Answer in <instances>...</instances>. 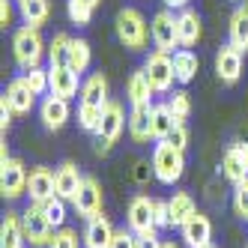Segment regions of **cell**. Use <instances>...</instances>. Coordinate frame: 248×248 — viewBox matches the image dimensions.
Returning <instances> with one entry per match:
<instances>
[{
    "mask_svg": "<svg viewBox=\"0 0 248 248\" xmlns=\"http://www.w3.org/2000/svg\"><path fill=\"white\" fill-rule=\"evenodd\" d=\"M12 57H15L21 72H27L33 66H42V57H48V45L42 39L39 27L24 24L12 33Z\"/></svg>",
    "mask_w": 248,
    "mask_h": 248,
    "instance_id": "cell-1",
    "label": "cell"
},
{
    "mask_svg": "<svg viewBox=\"0 0 248 248\" xmlns=\"http://www.w3.org/2000/svg\"><path fill=\"white\" fill-rule=\"evenodd\" d=\"M114 33L123 48L129 51H144L147 39H150V24L144 18V12L135 9V6H123L114 18Z\"/></svg>",
    "mask_w": 248,
    "mask_h": 248,
    "instance_id": "cell-2",
    "label": "cell"
},
{
    "mask_svg": "<svg viewBox=\"0 0 248 248\" xmlns=\"http://www.w3.org/2000/svg\"><path fill=\"white\" fill-rule=\"evenodd\" d=\"M150 165H153V176L162 186H176L186 173V150L173 147L170 140H158Z\"/></svg>",
    "mask_w": 248,
    "mask_h": 248,
    "instance_id": "cell-3",
    "label": "cell"
},
{
    "mask_svg": "<svg viewBox=\"0 0 248 248\" xmlns=\"http://www.w3.org/2000/svg\"><path fill=\"white\" fill-rule=\"evenodd\" d=\"M123 129H129V117H126V111H123V105L117 99H111L108 105H105L102 123H99V129H96V153L99 155H108L111 147L120 140Z\"/></svg>",
    "mask_w": 248,
    "mask_h": 248,
    "instance_id": "cell-4",
    "label": "cell"
},
{
    "mask_svg": "<svg viewBox=\"0 0 248 248\" xmlns=\"http://www.w3.org/2000/svg\"><path fill=\"white\" fill-rule=\"evenodd\" d=\"M150 39L155 45V51H165V54H176L180 45V33H176V15L173 9H158L150 21Z\"/></svg>",
    "mask_w": 248,
    "mask_h": 248,
    "instance_id": "cell-5",
    "label": "cell"
},
{
    "mask_svg": "<svg viewBox=\"0 0 248 248\" xmlns=\"http://www.w3.org/2000/svg\"><path fill=\"white\" fill-rule=\"evenodd\" d=\"M144 72L153 84L155 93H170L176 84V72H173V54H165V51H153L144 60Z\"/></svg>",
    "mask_w": 248,
    "mask_h": 248,
    "instance_id": "cell-6",
    "label": "cell"
},
{
    "mask_svg": "<svg viewBox=\"0 0 248 248\" xmlns=\"http://www.w3.org/2000/svg\"><path fill=\"white\" fill-rule=\"evenodd\" d=\"M21 221H24V236H27V245H30V248H48L51 236H54V227L48 224L42 206L30 201V206L21 212Z\"/></svg>",
    "mask_w": 248,
    "mask_h": 248,
    "instance_id": "cell-7",
    "label": "cell"
},
{
    "mask_svg": "<svg viewBox=\"0 0 248 248\" xmlns=\"http://www.w3.org/2000/svg\"><path fill=\"white\" fill-rule=\"evenodd\" d=\"M27 180H30V170L24 168L21 158H9V162L0 165V194L6 201H18L27 194Z\"/></svg>",
    "mask_w": 248,
    "mask_h": 248,
    "instance_id": "cell-8",
    "label": "cell"
},
{
    "mask_svg": "<svg viewBox=\"0 0 248 248\" xmlns=\"http://www.w3.org/2000/svg\"><path fill=\"white\" fill-rule=\"evenodd\" d=\"M105 206V191H102V183L96 176H84V183L78 188V194L72 198V209L78 212L81 218H93L99 216Z\"/></svg>",
    "mask_w": 248,
    "mask_h": 248,
    "instance_id": "cell-9",
    "label": "cell"
},
{
    "mask_svg": "<svg viewBox=\"0 0 248 248\" xmlns=\"http://www.w3.org/2000/svg\"><path fill=\"white\" fill-rule=\"evenodd\" d=\"M126 227L132 233H147L155 227V201L147 194H135L126 206Z\"/></svg>",
    "mask_w": 248,
    "mask_h": 248,
    "instance_id": "cell-10",
    "label": "cell"
},
{
    "mask_svg": "<svg viewBox=\"0 0 248 248\" xmlns=\"http://www.w3.org/2000/svg\"><path fill=\"white\" fill-rule=\"evenodd\" d=\"M242 51L233 48V45H221L218 48V54H216V75L224 87H233L239 78H242Z\"/></svg>",
    "mask_w": 248,
    "mask_h": 248,
    "instance_id": "cell-11",
    "label": "cell"
},
{
    "mask_svg": "<svg viewBox=\"0 0 248 248\" xmlns=\"http://www.w3.org/2000/svg\"><path fill=\"white\" fill-rule=\"evenodd\" d=\"M69 117H72V108H69V99H60V96H42L39 102V120H42V126L48 132H60Z\"/></svg>",
    "mask_w": 248,
    "mask_h": 248,
    "instance_id": "cell-12",
    "label": "cell"
},
{
    "mask_svg": "<svg viewBox=\"0 0 248 248\" xmlns=\"http://www.w3.org/2000/svg\"><path fill=\"white\" fill-rule=\"evenodd\" d=\"M221 173H224V180L227 183H242L248 180V144H230L221 155Z\"/></svg>",
    "mask_w": 248,
    "mask_h": 248,
    "instance_id": "cell-13",
    "label": "cell"
},
{
    "mask_svg": "<svg viewBox=\"0 0 248 248\" xmlns=\"http://www.w3.org/2000/svg\"><path fill=\"white\" fill-rule=\"evenodd\" d=\"M180 236H183L186 248H206V245H212V221H209V216L198 209L180 227Z\"/></svg>",
    "mask_w": 248,
    "mask_h": 248,
    "instance_id": "cell-14",
    "label": "cell"
},
{
    "mask_svg": "<svg viewBox=\"0 0 248 248\" xmlns=\"http://www.w3.org/2000/svg\"><path fill=\"white\" fill-rule=\"evenodd\" d=\"M84 248H111L117 230L111 224V218L105 216V212H99V216L87 218V227H84Z\"/></svg>",
    "mask_w": 248,
    "mask_h": 248,
    "instance_id": "cell-15",
    "label": "cell"
},
{
    "mask_svg": "<svg viewBox=\"0 0 248 248\" xmlns=\"http://www.w3.org/2000/svg\"><path fill=\"white\" fill-rule=\"evenodd\" d=\"M48 75H51V96H60V99H75L78 96V72L69 63H57V66H48Z\"/></svg>",
    "mask_w": 248,
    "mask_h": 248,
    "instance_id": "cell-16",
    "label": "cell"
},
{
    "mask_svg": "<svg viewBox=\"0 0 248 248\" xmlns=\"http://www.w3.org/2000/svg\"><path fill=\"white\" fill-rule=\"evenodd\" d=\"M57 194V183H54V170L45 168V165H36L30 168V180H27V198L33 203H42L45 198Z\"/></svg>",
    "mask_w": 248,
    "mask_h": 248,
    "instance_id": "cell-17",
    "label": "cell"
},
{
    "mask_svg": "<svg viewBox=\"0 0 248 248\" xmlns=\"http://www.w3.org/2000/svg\"><path fill=\"white\" fill-rule=\"evenodd\" d=\"M176 33H180V45L183 48H194L201 42L203 36V21H201V15L194 12L191 6L180 9L176 12Z\"/></svg>",
    "mask_w": 248,
    "mask_h": 248,
    "instance_id": "cell-18",
    "label": "cell"
},
{
    "mask_svg": "<svg viewBox=\"0 0 248 248\" xmlns=\"http://www.w3.org/2000/svg\"><path fill=\"white\" fill-rule=\"evenodd\" d=\"M6 102L12 105V111H15V117H24V114H30L33 111V105H36V93L27 87V81H24V75H18V78H12L9 84H6Z\"/></svg>",
    "mask_w": 248,
    "mask_h": 248,
    "instance_id": "cell-19",
    "label": "cell"
},
{
    "mask_svg": "<svg viewBox=\"0 0 248 248\" xmlns=\"http://www.w3.org/2000/svg\"><path fill=\"white\" fill-rule=\"evenodd\" d=\"M129 138L135 144L153 140V105H135L129 111Z\"/></svg>",
    "mask_w": 248,
    "mask_h": 248,
    "instance_id": "cell-20",
    "label": "cell"
},
{
    "mask_svg": "<svg viewBox=\"0 0 248 248\" xmlns=\"http://www.w3.org/2000/svg\"><path fill=\"white\" fill-rule=\"evenodd\" d=\"M227 42L248 54V3H236L227 21Z\"/></svg>",
    "mask_w": 248,
    "mask_h": 248,
    "instance_id": "cell-21",
    "label": "cell"
},
{
    "mask_svg": "<svg viewBox=\"0 0 248 248\" xmlns=\"http://www.w3.org/2000/svg\"><path fill=\"white\" fill-rule=\"evenodd\" d=\"M54 183H57V194H60V198L72 203V198L78 194V188L84 183V176H81L75 162H63L60 168H54Z\"/></svg>",
    "mask_w": 248,
    "mask_h": 248,
    "instance_id": "cell-22",
    "label": "cell"
},
{
    "mask_svg": "<svg viewBox=\"0 0 248 248\" xmlns=\"http://www.w3.org/2000/svg\"><path fill=\"white\" fill-rule=\"evenodd\" d=\"M153 84H150V78H147V72H144V66L140 69H135V72L129 75V81H126V99H129V105L135 108V105H153Z\"/></svg>",
    "mask_w": 248,
    "mask_h": 248,
    "instance_id": "cell-23",
    "label": "cell"
},
{
    "mask_svg": "<svg viewBox=\"0 0 248 248\" xmlns=\"http://www.w3.org/2000/svg\"><path fill=\"white\" fill-rule=\"evenodd\" d=\"M27 236H24V221L21 212H6L0 221V248H24Z\"/></svg>",
    "mask_w": 248,
    "mask_h": 248,
    "instance_id": "cell-24",
    "label": "cell"
},
{
    "mask_svg": "<svg viewBox=\"0 0 248 248\" xmlns=\"http://www.w3.org/2000/svg\"><path fill=\"white\" fill-rule=\"evenodd\" d=\"M168 209H170V227H183L198 212V203L188 191H173L168 198Z\"/></svg>",
    "mask_w": 248,
    "mask_h": 248,
    "instance_id": "cell-25",
    "label": "cell"
},
{
    "mask_svg": "<svg viewBox=\"0 0 248 248\" xmlns=\"http://www.w3.org/2000/svg\"><path fill=\"white\" fill-rule=\"evenodd\" d=\"M111 84H108V78H105L102 72H93L90 78H87L84 84H81V102H90V105H108L111 102Z\"/></svg>",
    "mask_w": 248,
    "mask_h": 248,
    "instance_id": "cell-26",
    "label": "cell"
},
{
    "mask_svg": "<svg viewBox=\"0 0 248 248\" xmlns=\"http://www.w3.org/2000/svg\"><path fill=\"white\" fill-rule=\"evenodd\" d=\"M201 69V60L198 54H194L191 48H180L173 54V72H176V84H191L194 75H198Z\"/></svg>",
    "mask_w": 248,
    "mask_h": 248,
    "instance_id": "cell-27",
    "label": "cell"
},
{
    "mask_svg": "<svg viewBox=\"0 0 248 248\" xmlns=\"http://www.w3.org/2000/svg\"><path fill=\"white\" fill-rule=\"evenodd\" d=\"M18 15H21L24 24L42 27L51 18V0H21V3H18Z\"/></svg>",
    "mask_w": 248,
    "mask_h": 248,
    "instance_id": "cell-28",
    "label": "cell"
},
{
    "mask_svg": "<svg viewBox=\"0 0 248 248\" xmlns=\"http://www.w3.org/2000/svg\"><path fill=\"white\" fill-rule=\"evenodd\" d=\"M173 129H176V117L170 114L168 102L153 105V140H168Z\"/></svg>",
    "mask_w": 248,
    "mask_h": 248,
    "instance_id": "cell-29",
    "label": "cell"
},
{
    "mask_svg": "<svg viewBox=\"0 0 248 248\" xmlns=\"http://www.w3.org/2000/svg\"><path fill=\"white\" fill-rule=\"evenodd\" d=\"M66 63L75 69L78 75H84L87 69H90V63H93V48H90V42L87 39H72V45H69V57H66Z\"/></svg>",
    "mask_w": 248,
    "mask_h": 248,
    "instance_id": "cell-30",
    "label": "cell"
},
{
    "mask_svg": "<svg viewBox=\"0 0 248 248\" xmlns=\"http://www.w3.org/2000/svg\"><path fill=\"white\" fill-rule=\"evenodd\" d=\"M66 203H69V201H63L60 194H51V198H45V201L39 203L42 212H45V218H48V224L54 227V230H57V227H66V218H69V216H66V212H69Z\"/></svg>",
    "mask_w": 248,
    "mask_h": 248,
    "instance_id": "cell-31",
    "label": "cell"
},
{
    "mask_svg": "<svg viewBox=\"0 0 248 248\" xmlns=\"http://www.w3.org/2000/svg\"><path fill=\"white\" fill-rule=\"evenodd\" d=\"M102 114H105V108H102V105H90V102H78V126H81L84 132H90V135H96V129H99V123H102Z\"/></svg>",
    "mask_w": 248,
    "mask_h": 248,
    "instance_id": "cell-32",
    "label": "cell"
},
{
    "mask_svg": "<svg viewBox=\"0 0 248 248\" xmlns=\"http://www.w3.org/2000/svg\"><path fill=\"white\" fill-rule=\"evenodd\" d=\"M69 45H72V36H69V33H54V36H51V42H48V66L66 63Z\"/></svg>",
    "mask_w": 248,
    "mask_h": 248,
    "instance_id": "cell-33",
    "label": "cell"
},
{
    "mask_svg": "<svg viewBox=\"0 0 248 248\" xmlns=\"http://www.w3.org/2000/svg\"><path fill=\"white\" fill-rule=\"evenodd\" d=\"M93 6L87 3V0H66V15H69V21L78 24V27H87L93 21Z\"/></svg>",
    "mask_w": 248,
    "mask_h": 248,
    "instance_id": "cell-34",
    "label": "cell"
},
{
    "mask_svg": "<svg viewBox=\"0 0 248 248\" xmlns=\"http://www.w3.org/2000/svg\"><path fill=\"white\" fill-rule=\"evenodd\" d=\"M168 108H170V114L176 117V123H186V120L191 117V99H188V93H186V90H170Z\"/></svg>",
    "mask_w": 248,
    "mask_h": 248,
    "instance_id": "cell-35",
    "label": "cell"
},
{
    "mask_svg": "<svg viewBox=\"0 0 248 248\" xmlns=\"http://www.w3.org/2000/svg\"><path fill=\"white\" fill-rule=\"evenodd\" d=\"M24 81H27V87H30L36 96L51 93V75H48V69H42V66L27 69V72H24Z\"/></svg>",
    "mask_w": 248,
    "mask_h": 248,
    "instance_id": "cell-36",
    "label": "cell"
},
{
    "mask_svg": "<svg viewBox=\"0 0 248 248\" xmlns=\"http://www.w3.org/2000/svg\"><path fill=\"white\" fill-rule=\"evenodd\" d=\"M81 245H84V236H78V230L72 227H57L48 242V248H81Z\"/></svg>",
    "mask_w": 248,
    "mask_h": 248,
    "instance_id": "cell-37",
    "label": "cell"
},
{
    "mask_svg": "<svg viewBox=\"0 0 248 248\" xmlns=\"http://www.w3.org/2000/svg\"><path fill=\"white\" fill-rule=\"evenodd\" d=\"M233 212L242 218V221H248V180H242V183H236L233 186Z\"/></svg>",
    "mask_w": 248,
    "mask_h": 248,
    "instance_id": "cell-38",
    "label": "cell"
},
{
    "mask_svg": "<svg viewBox=\"0 0 248 248\" xmlns=\"http://www.w3.org/2000/svg\"><path fill=\"white\" fill-rule=\"evenodd\" d=\"M111 248H138V236L132 233L129 227H123V230H117V236H114Z\"/></svg>",
    "mask_w": 248,
    "mask_h": 248,
    "instance_id": "cell-39",
    "label": "cell"
},
{
    "mask_svg": "<svg viewBox=\"0 0 248 248\" xmlns=\"http://www.w3.org/2000/svg\"><path fill=\"white\" fill-rule=\"evenodd\" d=\"M138 236V248H162L165 239H158V227L147 230V233H135Z\"/></svg>",
    "mask_w": 248,
    "mask_h": 248,
    "instance_id": "cell-40",
    "label": "cell"
},
{
    "mask_svg": "<svg viewBox=\"0 0 248 248\" xmlns=\"http://www.w3.org/2000/svg\"><path fill=\"white\" fill-rule=\"evenodd\" d=\"M155 227H158V230L170 227V209H168V201H155Z\"/></svg>",
    "mask_w": 248,
    "mask_h": 248,
    "instance_id": "cell-41",
    "label": "cell"
},
{
    "mask_svg": "<svg viewBox=\"0 0 248 248\" xmlns=\"http://www.w3.org/2000/svg\"><path fill=\"white\" fill-rule=\"evenodd\" d=\"M168 140H170L173 147L186 150V147H188V129H186V123H176V129L170 132V138H168Z\"/></svg>",
    "mask_w": 248,
    "mask_h": 248,
    "instance_id": "cell-42",
    "label": "cell"
},
{
    "mask_svg": "<svg viewBox=\"0 0 248 248\" xmlns=\"http://www.w3.org/2000/svg\"><path fill=\"white\" fill-rule=\"evenodd\" d=\"M12 117H15L12 105L6 102V96H0V129H3V135H6V129L12 126Z\"/></svg>",
    "mask_w": 248,
    "mask_h": 248,
    "instance_id": "cell-43",
    "label": "cell"
},
{
    "mask_svg": "<svg viewBox=\"0 0 248 248\" xmlns=\"http://www.w3.org/2000/svg\"><path fill=\"white\" fill-rule=\"evenodd\" d=\"M12 18H15V9H12V0H0V27H9L12 24Z\"/></svg>",
    "mask_w": 248,
    "mask_h": 248,
    "instance_id": "cell-44",
    "label": "cell"
},
{
    "mask_svg": "<svg viewBox=\"0 0 248 248\" xmlns=\"http://www.w3.org/2000/svg\"><path fill=\"white\" fill-rule=\"evenodd\" d=\"M150 173H153V165H147V162H138V168H135V180H138V183H144Z\"/></svg>",
    "mask_w": 248,
    "mask_h": 248,
    "instance_id": "cell-45",
    "label": "cell"
},
{
    "mask_svg": "<svg viewBox=\"0 0 248 248\" xmlns=\"http://www.w3.org/2000/svg\"><path fill=\"white\" fill-rule=\"evenodd\" d=\"M162 3H165L168 9H176V12H180V9H186V6L191 3V0H162Z\"/></svg>",
    "mask_w": 248,
    "mask_h": 248,
    "instance_id": "cell-46",
    "label": "cell"
},
{
    "mask_svg": "<svg viewBox=\"0 0 248 248\" xmlns=\"http://www.w3.org/2000/svg\"><path fill=\"white\" fill-rule=\"evenodd\" d=\"M162 248H180V245H176V242H170V239H165V242H162Z\"/></svg>",
    "mask_w": 248,
    "mask_h": 248,
    "instance_id": "cell-47",
    "label": "cell"
},
{
    "mask_svg": "<svg viewBox=\"0 0 248 248\" xmlns=\"http://www.w3.org/2000/svg\"><path fill=\"white\" fill-rule=\"evenodd\" d=\"M87 3H90L93 9H99V6H102V0H87Z\"/></svg>",
    "mask_w": 248,
    "mask_h": 248,
    "instance_id": "cell-48",
    "label": "cell"
},
{
    "mask_svg": "<svg viewBox=\"0 0 248 248\" xmlns=\"http://www.w3.org/2000/svg\"><path fill=\"white\" fill-rule=\"evenodd\" d=\"M206 248H218V245H206Z\"/></svg>",
    "mask_w": 248,
    "mask_h": 248,
    "instance_id": "cell-49",
    "label": "cell"
},
{
    "mask_svg": "<svg viewBox=\"0 0 248 248\" xmlns=\"http://www.w3.org/2000/svg\"><path fill=\"white\" fill-rule=\"evenodd\" d=\"M15 3H21V0H15Z\"/></svg>",
    "mask_w": 248,
    "mask_h": 248,
    "instance_id": "cell-50",
    "label": "cell"
},
{
    "mask_svg": "<svg viewBox=\"0 0 248 248\" xmlns=\"http://www.w3.org/2000/svg\"><path fill=\"white\" fill-rule=\"evenodd\" d=\"M233 3H239V0H233Z\"/></svg>",
    "mask_w": 248,
    "mask_h": 248,
    "instance_id": "cell-51",
    "label": "cell"
}]
</instances>
